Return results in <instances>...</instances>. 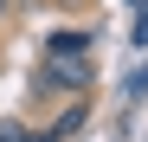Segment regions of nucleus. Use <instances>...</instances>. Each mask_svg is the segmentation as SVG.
I'll return each mask as SVG.
<instances>
[{
  "instance_id": "obj_1",
  "label": "nucleus",
  "mask_w": 148,
  "mask_h": 142,
  "mask_svg": "<svg viewBox=\"0 0 148 142\" xmlns=\"http://www.w3.org/2000/svg\"><path fill=\"white\" fill-rule=\"evenodd\" d=\"M45 90H77V97H84V90L97 84V65H90V52L84 58H45V78H39Z\"/></svg>"
},
{
  "instance_id": "obj_2",
  "label": "nucleus",
  "mask_w": 148,
  "mask_h": 142,
  "mask_svg": "<svg viewBox=\"0 0 148 142\" xmlns=\"http://www.w3.org/2000/svg\"><path fill=\"white\" fill-rule=\"evenodd\" d=\"M84 123H90V103L77 97V103H71V110H58V116H52V129H45L39 142H64V136H77Z\"/></svg>"
},
{
  "instance_id": "obj_3",
  "label": "nucleus",
  "mask_w": 148,
  "mask_h": 142,
  "mask_svg": "<svg viewBox=\"0 0 148 142\" xmlns=\"http://www.w3.org/2000/svg\"><path fill=\"white\" fill-rule=\"evenodd\" d=\"M90 52V32H52L45 39V58H84Z\"/></svg>"
},
{
  "instance_id": "obj_4",
  "label": "nucleus",
  "mask_w": 148,
  "mask_h": 142,
  "mask_svg": "<svg viewBox=\"0 0 148 142\" xmlns=\"http://www.w3.org/2000/svg\"><path fill=\"white\" fill-rule=\"evenodd\" d=\"M0 142H32V136H26V123H0Z\"/></svg>"
},
{
  "instance_id": "obj_5",
  "label": "nucleus",
  "mask_w": 148,
  "mask_h": 142,
  "mask_svg": "<svg viewBox=\"0 0 148 142\" xmlns=\"http://www.w3.org/2000/svg\"><path fill=\"white\" fill-rule=\"evenodd\" d=\"M0 19H13V0H0Z\"/></svg>"
}]
</instances>
